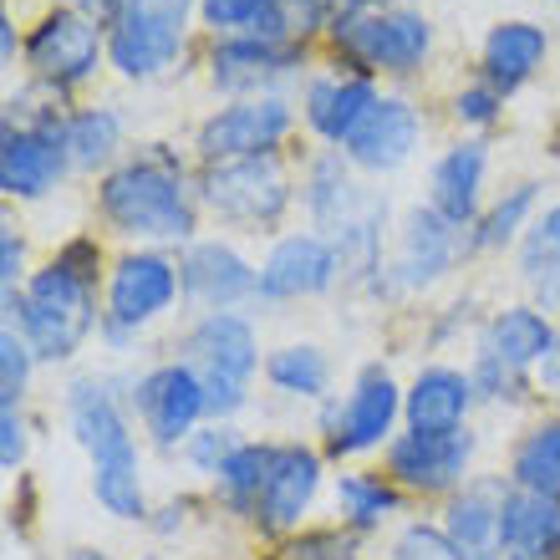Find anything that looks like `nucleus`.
<instances>
[{
    "mask_svg": "<svg viewBox=\"0 0 560 560\" xmlns=\"http://www.w3.org/2000/svg\"><path fill=\"white\" fill-rule=\"evenodd\" d=\"M97 209H103L107 230L138 245H184L199 230V199L184 178V159L163 143L118 163L97 189Z\"/></svg>",
    "mask_w": 560,
    "mask_h": 560,
    "instance_id": "obj_1",
    "label": "nucleus"
},
{
    "mask_svg": "<svg viewBox=\"0 0 560 560\" xmlns=\"http://www.w3.org/2000/svg\"><path fill=\"white\" fill-rule=\"evenodd\" d=\"M67 428L82 443V454L92 464V494L113 520H143L148 494H143V458H138L133 423L122 413L118 393L103 377H77L67 387Z\"/></svg>",
    "mask_w": 560,
    "mask_h": 560,
    "instance_id": "obj_2",
    "label": "nucleus"
},
{
    "mask_svg": "<svg viewBox=\"0 0 560 560\" xmlns=\"http://www.w3.org/2000/svg\"><path fill=\"white\" fill-rule=\"evenodd\" d=\"M301 205H306L316 235L337 245V260L347 276L357 280H383V224H387V199L362 189L352 178V159L347 153H322L311 159L306 184H301Z\"/></svg>",
    "mask_w": 560,
    "mask_h": 560,
    "instance_id": "obj_3",
    "label": "nucleus"
},
{
    "mask_svg": "<svg viewBox=\"0 0 560 560\" xmlns=\"http://www.w3.org/2000/svg\"><path fill=\"white\" fill-rule=\"evenodd\" d=\"M5 316L11 331L26 337L36 362H67L82 341L103 326L97 311V280L77 276L61 260L42 266L21 291H5Z\"/></svg>",
    "mask_w": 560,
    "mask_h": 560,
    "instance_id": "obj_4",
    "label": "nucleus"
},
{
    "mask_svg": "<svg viewBox=\"0 0 560 560\" xmlns=\"http://www.w3.org/2000/svg\"><path fill=\"white\" fill-rule=\"evenodd\" d=\"M184 362L205 383L209 418L224 423V418H235L250 402V383H255V368H260V337L235 311H205L184 331Z\"/></svg>",
    "mask_w": 560,
    "mask_h": 560,
    "instance_id": "obj_5",
    "label": "nucleus"
},
{
    "mask_svg": "<svg viewBox=\"0 0 560 560\" xmlns=\"http://www.w3.org/2000/svg\"><path fill=\"white\" fill-rule=\"evenodd\" d=\"M337 57L352 72H418L433 46V26L428 15L408 11V5H341L326 26Z\"/></svg>",
    "mask_w": 560,
    "mask_h": 560,
    "instance_id": "obj_6",
    "label": "nucleus"
},
{
    "mask_svg": "<svg viewBox=\"0 0 560 560\" xmlns=\"http://www.w3.org/2000/svg\"><path fill=\"white\" fill-rule=\"evenodd\" d=\"M199 0H118L107 15V61L128 82H153L178 61Z\"/></svg>",
    "mask_w": 560,
    "mask_h": 560,
    "instance_id": "obj_7",
    "label": "nucleus"
},
{
    "mask_svg": "<svg viewBox=\"0 0 560 560\" xmlns=\"http://www.w3.org/2000/svg\"><path fill=\"white\" fill-rule=\"evenodd\" d=\"M199 205L220 214L235 230H270V224L291 209V174L280 153L260 159H224L205 163L199 174Z\"/></svg>",
    "mask_w": 560,
    "mask_h": 560,
    "instance_id": "obj_8",
    "label": "nucleus"
},
{
    "mask_svg": "<svg viewBox=\"0 0 560 560\" xmlns=\"http://www.w3.org/2000/svg\"><path fill=\"white\" fill-rule=\"evenodd\" d=\"M184 280H178V260L163 250H128L118 266L107 270V301H103V341L107 347H128V341L153 326L163 311L178 301Z\"/></svg>",
    "mask_w": 560,
    "mask_h": 560,
    "instance_id": "obj_9",
    "label": "nucleus"
},
{
    "mask_svg": "<svg viewBox=\"0 0 560 560\" xmlns=\"http://www.w3.org/2000/svg\"><path fill=\"white\" fill-rule=\"evenodd\" d=\"M107 57V26H97V15L77 11V5H57L46 11L26 36V67L31 77L51 92L82 88L97 77Z\"/></svg>",
    "mask_w": 560,
    "mask_h": 560,
    "instance_id": "obj_10",
    "label": "nucleus"
},
{
    "mask_svg": "<svg viewBox=\"0 0 560 560\" xmlns=\"http://www.w3.org/2000/svg\"><path fill=\"white\" fill-rule=\"evenodd\" d=\"M128 402H133L143 433L159 443L163 454L178 448V443H189L194 433H199V423L209 418L205 383H199V372H194L184 357H178V362H159V368H148L143 377L133 383Z\"/></svg>",
    "mask_w": 560,
    "mask_h": 560,
    "instance_id": "obj_11",
    "label": "nucleus"
},
{
    "mask_svg": "<svg viewBox=\"0 0 560 560\" xmlns=\"http://www.w3.org/2000/svg\"><path fill=\"white\" fill-rule=\"evenodd\" d=\"M398 418H402V387L393 383L387 368H368L352 383V393L322 413L326 454L357 458V454H368V448H377V443H393Z\"/></svg>",
    "mask_w": 560,
    "mask_h": 560,
    "instance_id": "obj_12",
    "label": "nucleus"
},
{
    "mask_svg": "<svg viewBox=\"0 0 560 560\" xmlns=\"http://www.w3.org/2000/svg\"><path fill=\"white\" fill-rule=\"evenodd\" d=\"M291 103L266 92V97H235V103H224L220 113H209L199 122V159L205 163H224V159H260V153H276L291 133Z\"/></svg>",
    "mask_w": 560,
    "mask_h": 560,
    "instance_id": "obj_13",
    "label": "nucleus"
},
{
    "mask_svg": "<svg viewBox=\"0 0 560 560\" xmlns=\"http://www.w3.org/2000/svg\"><path fill=\"white\" fill-rule=\"evenodd\" d=\"M464 250V235H458V224H448L433 205H418L398 230V250L393 260L383 266V280H377V291H423L443 270L458 260Z\"/></svg>",
    "mask_w": 560,
    "mask_h": 560,
    "instance_id": "obj_14",
    "label": "nucleus"
},
{
    "mask_svg": "<svg viewBox=\"0 0 560 560\" xmlns=\"http://www.w3.org/2000/svg\"><path fill=\"white\" fill-rule=\"evenodd\" d=\"M474 458V439L464 433H398L387 443V479L418 494H448L464 485Z\"/></svg>",
    "mask_w": 560,
    "mask_h": 560,
    "instance_id": "obj_15",
    "label": "nucleus"
},
{
    "mask_svg": "<svg viewBox=\"0 0 560 560\" xmlns=\"http://www.w3.org/2000/svg\"><path fill=\"white\" fill-rule=\"evenodd\" d=\"M306 46L301 42H266V36H220L209 51V77L214 88L240 92V97H266L276 82L301 72Z\"/></svg>",
    "mask_w": 560,
    "mask_h": 560,
    "instance_id": "obj_16",
    "label": "nucleus"
},
{
    "mask_svg": "<svg viewBox=\"0 0 560 560\" xmlns=\"http://www.w3.org/2000/svg\"><path fill=\"white\" fill-rule=\"evenodd\" d=\"M316 489H322V454L306 448V443H270L255 525H260V530H276V535L295 530V525L306 520Z\"/></svg>",
    "mask_w": 560,
    "mask_h": 560,
    "instance_id": "obj_17",
    "label": "nucleus"
},
{
    "mask_svg": "<svg viewBox=\"0 0 560 560\" xmlns=\"http://www.w3.org/2000/svg\"><path fill=\"white\" fill-rule=\"evenodd\" d=\"M178 280L199 311H235L240 301L260 295V270L224 240H194L178 260Z\"/></svg>",
    "mask_w": 560,
    "mask_h": 560,
    "instance_id": "obj_18",
    "label": "nucleus"
},
{
    "mask_svg": "<svg viewBox=\"0 0 560 560\" xmlns=\"http://www.w3.org/2000/svg\"><path fill=\"white\" fill-rule=\"evenodd\" d=\"M341 276L337 245L316 230L306 235H285L270 245L266 266H260V295L266 301H301V295H322L331 291Z\"/></svg>",
    "mask_w": 560,
    "mask_h": 560,
    "instance_id": "obj_19",
    "label": "nucleus"
},
{
    "mask_svg": "<svg viewBox=\"0 0 560 560\" xmlns=\"http://www.w3.org/2000/svg\"><path fill=\"white\" fill-rule=\"evenodd\" d=\"M67 168H72L67 133L5 122V133H0V189L11 199H42V194L57 189V178Z\"/></svg>",
    "mask_w": 560,
    "mask_h": 560,
    "instance_id": "obj_20",
    "label": "nucleus"
},
{
    "mask_svg": "<svg viewBox=\"0 0 560 560\" xmlns=\"http://www.w3.org/2000/svg\"><path fill=\"white\" fill-rule=\"evenodd\" d=\"M383 103V92L368 72H322L306 82V103L301 118L311 122V133L326 143H352V133L372 118V107Z\"/></svg>",
    "mask_w": 560,
    "mask_h": 560,
    "instance_id": "obj_21",
    "label": "nucleus"
},
{
    "mask_svg": "<svg viewBox=\"0 0 560 560\" xmlns=\"http://www.w3.org/2000/svg\"><path fill=\"white\" fill-rule=\"evenodd\" d=\"M418 138H423V118H418V107L408 97H383V103L372 107V118L362 122L347 143V159L357 168H368V174H393L402 163L413 159Z\"/></svg>",
    "mask_w": 560,
    "mask_h": 560,
    "instance_id": "obj_22",
    "label": "nucleus"
},
{
    "mask_svg": "<svg viewBox=\"0 0 560 560\" xmlns=\"http://www.w3.org/2000/svg\"><path fill=\"white\" fill-rule=\"evenodd\" d=\"M474 377L458 368H423L413 387L402 393V418L408 433H464L474 408Z\"/></svg>",
    "mask_w": 560,
    "mask_h": 560,
    "instance_id": "obj_23",
    "label": "nucleus"
},
{
    "mask_svg": "<svg viewBox=\"0 0 560 560\" xmlns=\"http://www.w3.org/2000/svg\"><path fill=\"white\" fill-rule=\"evenodd\" d=\"M556 326H550V316H540L535 306H510V311H494L485 322V331H479V352L485 362H500V368L510 372H540V362H546L550 352H556Z\"/></svg>",
    "mask_w": 560,
    "mask_h": 560,
    "instance_id": "obj_24",
    "label": "nucleus"
},
{
    "mask_svg": "<svg viewBox=\"0 0 560 560\" xmlns=\"http://www.w3.org/2000/svg\"><path fill=\"white\" fill-rule=\"evenodd\" d=\"M489 148L479 138H464L448 153H439L433 174H428V205L439 209L448 224H479V189H485Z\"/></svg>",
    "mask_w": 560,
    "mask_h": 560,
    "instance_id": "obj_25",
    "label": "nucleus"
},
{
    "mask_svg": "<svg viewBox=\"0 0 560 560\" xmlns=\"http://www.w3.org/2000/svg\"><path fill=\"white\" fill-rule=\"evenodd\" d=\"M510 489L500 479H469L443 504V530L469 560H500V510Z\"/></svg>",
    "mask_w": 560,
    "mask_h": 560,
    "instance_id": "obj_26",
    "label": "nucleus"
},
{
    "mask_svg": "<svg viewBox=\"0 0 560 560\" xmlns=\"http://www.w3.org/2000/svg\"><path fill=\"white\" fill-rule=\"evenodd\" d=\"M500 560H560V500L510 485L500 510Z\"/></svg>",
    "mask_w": 560,
    "mask_h": 560,
    "instance_id": "obj_27",
    "label": "nucleus"
},
{
    "mask_svg": "<svg viewBox=\"0 0 560 560\" xmlns=\"http://www.w3.org/2000/svg\"><path fill=\"white\" fill-rule=\"evenodd\" d=\"M546 51H550L546 26H535V21H504V26H494L485 36V57H479L485 82L510 97V92H520L546 67Z\"/></svg>",
    "mask_w": 560,
    "mask_h": 560,
    "instance_id": "obj_28",
    "label": "nucleus"
},
{
    "mask_svg": "<svg viewBox=\"0 0 560 560\" xmlns=\"http://www.w3.org/2000/svg\"><path fill=\"white\" fill-rule=\"evenodd\" d=\"M199 21L214 36H266V42H301L280 0H199Z\"/></svg>",
    "mask_w": 560,
    "mask_h": 560,
    "instance_id": "obj_29",
    "label": "nucleus"
},
{
    "mask_svg": "<svg viewBox=\"0 0 560 560\" xmlns=\"http://www.w3.org/2000/svg\"><path fill=\"white\" fill-rule=\"evenodd\" d=\"M510 485L525 494L560 500V418L535 423L510 454Z\"/></svg>",
    "mask_w": 560,
    "mask_h": 560,
    "instance_id": "obj_30",
    "label": "nucleus"
},
{
    "mask_svg": "<svg viewBox=\"0 0 560 560\" xmlns=\"http://www.w3.org/2000/svg\"><path fill=\"white\" fill-rule=\"evenodd\" d=\"M402 510V494L398 485L387 479V474H341L337 479V515L341 525H352V530H377L387 520Z\"/></svg>",
    "mask_w": 560,
    "mask_h": 560,
    "instance_id": "obj_31",
    "label": "nucleus"
},
{
    "mask_svg": "<svg viewBox=\"0 0 560 560\" xmlns=\"http://www.w3.org/2000/svg\"><path fill=\"white\" fill-rule=\"evenodd\" d=\"M520 276L546 311L560 306V205L540 224H530V235L520 245Z\"/></svg>",
    "mask_w": 560,
    "mask_h": 560,
    "instance_id": "obj_32",
    "label": "nucleus"
},
{
    "mask_svg": "<svg viewBox=\"0 0 560 560\" xmlns=\"http://www.w3.org/2000/svg\"><path fill=\"white\" fill-rule=\"evenodd\" d=\"M266 464H270V443H240L235 454L224 458V469L214 474V494L230 515L255 520L260 510V485H266Z\"/></svg>",
    "mask_w": 560,
    "mask_h": 560,
    "instance_id": "obj_33",
    "label": "nucleus"
},
{
    "mask_svg": "<svg viewBox=\"0 0 560 560\" xmlns=\"http://www.w3.org/2000/svg\"><path fill=\"white\" fill-rule=\"evenodd\" d=\"M118 148H122L118 107H77L67 118V159H72V168H103Z\"/></svg>",
    "mask_w": 560,
    "mask_h": 560,
    "instance_id": "obj_34",
    "label": "nucleus"
},
{
    "mask_svg": "<svg viewBox=\"0 0 560 560\" xmlns=\"http://www.w3.org/2000/svg\"><path fill=\"white\" fill-rule=\"evenodd\" d=\"M266 377L276 393L285 398H326V387H331V362H326L322 347H280V352L266 357Z\"/></svg>",
    "mask_w": 560,
    "mask_h": 560,
    "instance_id": "obj_35",
    "label": "nucleus"
},
{
    "mask_svg": "<svg viewBox=\"0 0 560 560\" xmlns=\"http://www.w3.org/2000/svg\"><path fill=\"white\" fill-rule=\"evenodd\" d=\"M535 199H540V184H515V189L504 194L489 214H479L469 245H474V250H500V245H510V240L525 230V220H530Z\"/></svg>",
    "mask_w": 560,
    "mask_h": 560,
    "instance_id": "obj_36",
    "label": "nucleus"
},
{
    "mask_svg": "<svg viewBox=\"0 0 560 560\" xmlns=\"http://www.w3.org/2000/svg\"><path fill=\"white\" fill-rule=\"evenodd\" d=\"M31 372H36V352L26 347V337L21 331H0V398H5V408H21V398H26L31 387Z\"/></svg>",
    "mask_w": 560,
    "mask_h": 560,
    "instance_id": "obj_37",
    "label": "nucleus"
},
{
    "mask_svg": "<svg viewBox=\"0 0 560 560\" xmlns=\"http://www.w3.org/2000/svg\"><path fill=\"white\" fill-rule=\"evenodd\" d=\"M393 560H469L464 550L454 546V535L443 525H408V530L393 540Z\"/></svg>",
    "mask_w": 560,
    "mask_h": 560,
    "instance_id": "obj_38",
    "label": "nucleus"
},
{
    "mask_svg": "<svg viewBox=\"0 0 560 560\" xmlns=\"http://www.w3.org/2000/svg\"><path fill=\"white\" fill-rule=\"evenodd\" d=\"M240 443H245V439H240V433H235L230 423H205L189 443H184V458H189V464H194L199 474H220V469H224V458L235 454Z\"/></svg>",
    "mask_w": 560,
    "mask_h": 560,
    "instance_id": "obj_39",
    "label": "nucleus"
},
{
    "mask_svg": "<svg viewBox=\"0 0 560 560\" xmlns=\"http://www.w3.org/2000/svg\"><path fill=\"white\" fill-rule=\"evenodd\" d=\"M469 377H474V393L489 398V402H520L525 398V387H530L525 372H510V368H500V362H485V357H474Z\"/></svg>",
    "mask_w": 560,
    "mask_h": 560,
    "instance_id": "obj_40",
    "label": "nucleus"
},
{
    "mask_svg": "<svg viewBox=\"0 0 560 560\" xmlns=\"http://www.w3.org/2000/svg\"><path fill=\"white\" fill-rule=\"evenodd\" d=\"M504 107V92H494L489 82H469V88L454 97V118L464 122V128H489V122L500 118Z\"/></svg>",
    "mask_w": 560,
    "mask_h": 560,
    "instance_id": "obj_41",
    "label": "nucleus"
},
{
    "mask_svg": "<svg viewBox=\"0 0 560 560\" xmlns=\"http://www.w3.org/2000/svg\"><path fill=\"white\" fill-rule=\"evenodd\" d=\"M21 458H26V418L21 408H0V464L15 474Z\"/></svg>",
    "mask_w": 560,
    "mask_h": 560,
    "instance_id": "obj_42",
    "label": "nucleus"
},
{
    "mask_svg": "<svg viewBox=\"0 0 560 560\" xmlns=\"http://www.w3.org/2000/svg\"><path fill=\"white\" fill-rule=\"evenodd\" d=\"M21 266H26V240L5 224V235H0V285H5V291H21V285L31 280Z\"/></svg>",
    "mask_w": 560,
    "mask_h": 560,
    "instance_id": "obj_43",
    "label": "nucleus"
},
{
    "mask_svg": "<svg viewBox=\"0 0 560 560\" xmlns=\"http://www.w3.org/2000/svg\"><path fill=\"white\" fill-rule=\"evenodd\" d=\"M57 260L67 270H77V276H88V280H97V266H103V250H97V240L92 235H77V240H67L57 250Z\"/></svg>",
    "mask_w": 560,
    "mask_h": 560,
    "instance_id": "obj_44",
    "label": "nucleus"
},
{
    "mask_svg": "<svg viewBox=\"0 0 560 560\" xmlns=\"http://www.w3.org/2000/svg\"><path fill=\"white\" fill-rule=\"evenodd\" d=\"M61 5H77V11H88V15H113L118 11V0H61Z\"/></svg>",
    "mask_w": 560,
    "mask_h": 560,
    "instance_id": "obj_45",
    "label": "nucleus"
},
{
    "mask_svg": "<svg viewBox=\"0 0 560 560\" xmlns=\"http://www.w3.org/2000/svg\"><path fill=\"white\" fill-rule=\"evenodd\" d=\"M159 515H163V520H159V530H163V535H168V530H178V525H184V510H178V504H168V510H159Z\"/></svg>",
    "mask_w": 560,
    "mask_h": 560,
    "instance_id": "obj_46",
    "label": "nucleus"
},
{
    "mask_svg": "<svg viewBox=\"0 0 560 560\" xmlns=\"http://www.w3.org/2000/svg\"><path fill=\"white\" fill-rule=\"evenodd\" d=\"M0 51H5V61L15 57V26L11 21H0Z\"/></svg>",
    "mask_w": 560,
    "mask_h": 560,
    "instance_id": "obj_47",
    "label": "nucleus"
},
{
    "mask_svg": "<svg viewBox=\"0 0 560 560\" xmlns=\"http://www.w3.org/2000/svg\"><path fill=\"white\" fill-rule=\"evenodd\" d=\"M72 560H107L103 550H72Z\"/></svg>",
    "mask_w": 560,
    "mask_h": 560,
    "instance_id": "obj_48",
    "label": "nucleus"
},
{
    "mask_svg": "<svg viewBox=\"0 0 560 560\" xmlns=\"http://www.w3.org/2000/svg\"><path fill=\"white\" fill-rule=\"evenodd\" d=\"M341 5H387V0H341ZM337 5V11H341Z\"/></svg>",
    "mask_w": 560,
    "mask_h": 560,
    "instance_id": "obj_49",
    "label": "nucleus"
},
{
    "mask_svg": "<svg viewBox=\"0 0 560 560\" xmlns=\"http://www.w3.org/2000/svg\"><path fill=\"white\" fill-rule=\"evenodd\" d=\"M326 560H352V556H326Z\"/></svg>",
    "mask_w": 560,
    "mask_h": 560,
    "instance_id": "obj_50",
    "label": "nucleus"
}]
</instances>
